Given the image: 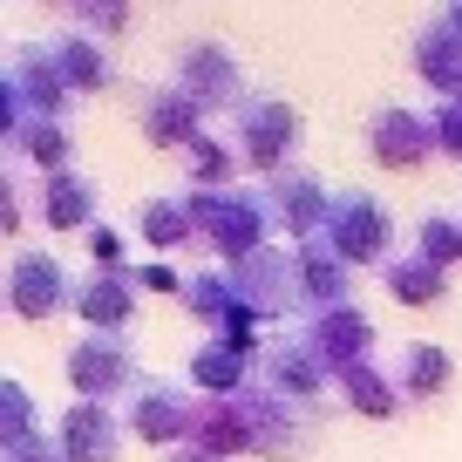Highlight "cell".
<instances>
[{"mask_svg":"<svg viewBox=\"0 0 462 462\" xmlns=\"http://www.w3.org/2000/svg\"><path fill=\"white\" fill-rule=\"evenodd\" d=\"M306 340H313V354L327 361V374H346V367L367 361L374 333H367V319L354 313V306H333V313H319V327L306 333Z\"/></svg>","mask_w":462,"mask_h":462,"instance_id":"14","label":"cell"},{"mask_svg":"<svg viewBox=\"0 0 462 462\" xmlns=\"http://www.w3.org/2000/svg\"><path fill=\"white\" fill-rule=\"evenodd\" d=\"M75 21L96 28V34H123V28H130V7H75Z\"/></svg>","mask_w":462,"mask_h":462,"instance_id":"30","label":"cell"},{"mask_svg":"<svg viewBox=\"0 0 462 462\" xmlns=\"http://www.w3.org/2000/svg\"><path fill=\"white\" fill-rule=\"evenodd\" d=\"M265 394H279V402H313L319 388H327V361L313 354V340H273L265 346Z\"/></svg>","mask_w":462,"mask_h":462,"instance_id":"11","label":"cell"},{"mask_svg":"<svg viewBox=\"0 0 462 462\" xmlns=\"http://www.w3.org/2000/svg\"><path fill=\"white\" fill-rule=\"evenodd\" d=\"M265 211H273L286 231H300L306 245H313L319 231H327L333 198H327V184H319L313 171H279V177H273V190H265Z\"/></svg>","mask_w":462,"mask_h":462,"instance_id":"9","label":"cell"},{"mask_svg":"<svg viewBox=\"0 0 462 462\" xmlns=\"http://www.w3.org/2000/svg\"><path fill=\"white\" fill-rule=\"evenodd\" d=\"M367 150H374L388 171H415L435 150V123L415 116V109H402V102H381V109L367 116Z\"/></svg>","mask_w":462,"mask_h":462,"instance_id":"7","label":"cell"},{"mask_svg":"<svg viewBox=\"0 0 462 462\" xmlns=\"http://www.w3.org/2000/svg\"><path fill=\"white\" fill-rule=\"evenodd\" d=\"M143 136H150L157 150H190V143L204 136V109H198L177 82H171V88H150V96H143Z\"/></svg>","mask_w":462,"mask_h":462,"instance_id":"13","label":"cell"},{"mask_svg":"<svg viewBox=\"0 0 462 462\" xmlns=\"http://www.w3.org/2000/svg\"><path fill=\"white\" fill-rule=\"evenodd\" d=\"M21 442H34V402H28L7 374H0V448L14 456Z\"/></svg>","mask_w":462,"mask_h":462,"instance_id":"26","label":"cell"},{"mask_svg":"<svg viewBox=\"0 0 462 462\" xmlns=\"http://www.w3.org/2000/svg\"><path fill=\"white\" fill-rule=\"evenodd\" d=\"M171 462H217V456H204V448H171Z\"/></svg>","mask_w":462,"mask_h":462,"instance_id":"34","label":"cell"},{"mask_svg":"<svg viewBox=\"0 0 462 462\" xmlns=\"http://www.w3.org/2000/svg\"><path fill=\"white\" fill-rule=\"evenodd\" d=\"M130 429L143 435V442L157 448H190V435H198V402H190L184 388H171V381H136L130 394Z\"/></svg>","mask_w":462,"mask_h":462,"instance_id":"5","label":"cell"},{"mask_svg":"<svg viewBox=\"0 0 462 462\" xmlns=\"http://www.w3.org/2000/svg\"><path fill=\"white\" fill-rule=\"evenodd\" d=\"M7 462H61V448L48 442V435H34V442H21L14 456H7Z\"/></svg>","mask_w":462,"mask_h":462,"instance_id":"33","label":"cell"},{"mask_svg":"<svg viewBox=\"0 0 462 462\" xmlns=\"http://www.w3.org/2000/svg\"><path fill=\"white\" fill-rule=\"evenodd\" d=\"M190 204V225H198V238L211 252H225V259H252V252H265V198L259 190H217V198H184Z\"/></svg>","mask_w":462,"mask_h":462,"instance_id":"1","label":"cell"},{"mask_svg":"<svg viewBox=\"0 0 462 462\" xmlns=\"http://www.w3.org/2000/svg\"><path fill=\"white\" fill-rule=\"evenodd\" d=\"M21 225H28V198H21L14 171H0V238H14Z\"/></svg>","mask_w":462,"mask_h":462,"instance_id":"28","label":"cell"},{"mask_svg":"<svg viewBox=\"0 0 462 462\" xmlns=\"http://www.w3.org/2000/svg\"><path fill=\"white\" fill-rule=\"evenodd\" d=\"M88 217H96V184H88L82 171H55V177H42V225H55V231H82Z\"/></svg>","mask_w":462,"mask_h":462,"instance_id":"16","label":"cell"},{"mask_svg":"<svg viewBox=\"0 0 462 462\" xmlns=\"http://www.w3.org/2000/svg\"><path fill=\"white\" fill-rule=\"evenodd\" d=\"M88 259H102V273H123V231H109V225H88Z\"/></svg>","mask_w":462,"mask_h":462,"instance_id":"29","label":"cell"},{"mask_svg":"<svg viewBox=\"0 0 462 462\" xmlns=\"http://www.w3.org/2000/svg\"><path fill=\"white\" fill-rule=\"evenodd\" d=\"M48 61H55V75H61V88H69V96L109 88V55H102V42H88V34L55 42V48H48Z\"/></svg>","mask_w":462,"mask_h":462,"instance_id":"17","label":"cell"},{"mask_svg":"<svg viewBox=\"0 0 462 462\" xmlns=\"http://www.w3.org/2000/svg\"><path fill=\"white\" fill-rule=\"evenodd\" d=\"M319 245L333 252L340 265H367L388 252V211H381L367 190H340L327 211V231H319Z\"/></svg>","mask_w":462,"mask_h":462,"instance_id":"4","label":"cell"},{"mask_svg":"<svg viewBox=\"0 0 462 462\" xmlns=\"http://www.w3.org/2000/svg\"><path fill=\"white\" fill-rule=\"evenodd\" d=\"M231 136H238V157L259 163V171H292V143H300V116L292 102H273V96H252L231 109Z\"/></svg>","mask_w":462,"mask_h":462,"instance_id":"2","label":"cell"},{"mask_svg":"<svg viewBox=\"0 0 462 462\" xmlns=\"http://www.w3.org/2000/svg\"><path fill=\"white\" fill-rule=\"evenodd\" d=\"M14 143L28 150L34 163H42V177H55V171H75V143H69V130H61L55 116H28Z\"/></svg>","mask_w":462,"mask_h":462,"instance_id":"21","label":"cell"},{"mask_svg":"<svg viewBox=\"0 0 462 462\" xmlns=\"http://www.w3.org/2000/svg\"><path fill=\"white\" fill-rule=\"evenodd\" d=\"M69 300H75V286H69V273H61L48 252H21V259L7 265V279H0V306H14L21 319H48Z\"/></svg>","mask_w":462,"mask_h":462,"instance_id":"6","label":"cell"},{"mask_svg":"<svg viewBox=\"0 0 462 462\" xmlns=\"http://www.w3.org/2000/svg\"><path fill=\"white\" fill-rule=\"evenodd\" d=\"M136 231H143L157 252L184 245V238H198V225H190V204L184 198H150L143 211H136Z\"/></svg>","mask_w":462,"mask_h":462,"instance_id":"23","label":"cell"},{"mask_svg":"<svg viewBox=\"0 0 462 462\" xmlns=\"http://www.w3.org/2000/svg\"><path fill=\"white\" fill-rule=\"evenodd\" d=\"M292 286H300V300H313L319 313H333V306H346V265L313 238V245L292 252Z\"/></svg>","mask_w":462,"mask_h":462,"instance_id":"15","label":"cell"},{"mask_svg":"<svg viewBox=\"0 0 462 462\" xmlns=\"http://www.w3.org/2000/svg\"><path fill=\"white\" fill-rule=\"evenodd\" d=\"M415 252L429 265H442V273H448V265H462V217L456 211H429L415 225Z\"/></svg>","mask_w":462,"mask_h":462,"instance_id":"24","label":"cell"},{"mask_svg":"<svg viewBox=\"0 0 462 462\" xmlns=\"http://www.w3.org/2000/svg\"><path fill=\"white\" fill-rule=\"evenodd\" d=\"M177 88H184L198 109H225V102H238L245 75H238V61H231L217 42H190L184 55H177Z\"/></svg>","mask_w":462,"mask_h":462,"instance_id":"8","label":"cell"},{"mask_svg":"<svg viewBox=\"0 0 462 462\" xmlns=\"http://www.w3.org/2000/svg\"><path fill=\"white\" fill-rule=\"evenodd\" d=\"M55 448H61V462H116V448H123V421H116L102 402H75L69 415H61Z\"/></svg>","mask_w":462,"mask_h":462,"instance_id":"10","label":"cell"},{"mask_svg":"<svg viewBox=\"0 0 462 462\" xmlns=\"http://www.w3.org/2000/svg\"><path fill=\"white\" fill-rule=\"evenodd\" d=\"M340 402L361 408V415H394V408H402V388H388V381L361 361V367H346V374H340Z\"/></svg>","mask_w":462,"mask_h":462,"instance_id":"25","label":"cell"},{"mask_svg":"<svg viewBox=\"0 0 462 462\" xmlns=\"http://www.w3.org/2000/svg\"><path fill=\"white\" fill-rule=\"evenodd\" d=\"M21 123H28V102H21L14 75L0 69V143H14V136H21Z\"/></svg>","mask_w":462,"mask_h":462,"instance_id":"27","label":"cell"},{"mask_svg":"<svg viewBox=\"0 0 462 462\" xmlns=\"http://www.w3.org/2000/svg\"><path fill=\"white\" fill-rule=\"evenodd\" d=\"M435 143H442V150H456V157H462V102L435 109Z\"/></svg>","mask_w":462,"mask_h":462,"instance_id":"31","label":"cell"},{"mask_svg":"<svg viewBox=\"0 0 462 462\" xmlns=\"http://www.w3.org/2000/svg\"><path fill=\"white\" fill-rule=\"evenodd\" d=\"M448 374H456V361H448L442 346H402V367H394V381H402V402H435V394L448 388Z\"/></svg>","mask_w":462,"mask_h":462,"instance_id":"19","label":"cell"},{"mask_svg":"<svg viewBox=\"0 0 462 462\" xmlns=\"http://www.w3.org/2000/svg\"><path fill=\"white\" fill-rule=\"evenodd\" d=\"M184 157H190V184H198V198L238 190V184H231V177H238V150H231V143H217V136H198Z\"/></svg>","mask_w":462,"mask_h":462,"instance_id":"22","label":"cell"},{"mask_svg":"<svg viewBox=\"0 0 462 462\" xmlns=\"http://www.w3.org/2000/svg\"><path fill=\"white\" fill-rule=\"evenodd\" d=\"M136 286H150V292H184V279H177L171 265H143V273H136Z\"/></svg>","mask_w":462,"mask_h":462,"instance_id":"32","label":"cell"},{"mask_svg":"<svg viewBox=\"0 0 462 462\" xmlns=\"http://www.w3.org/2000/svg\"><path fill=\"white\" fill-rule=\"evenodd\" d=\"M388 292H394L402 306H435V300L448 292V273H442V265H429L421 252H408V259L388 265Z\"/></svg>","mask_w":462,"mask_h":462,"instance_id":"20","label":"cell"},{"mask_svg":"<svg viewBox=\"0 0 462 462\" xmlns=\"http://www.w3.org/2000/svg\"><path fill=\"white\" fill-rule=\"evenodd\" d=\"M69 381L82 402H102L109 408V394H136V354H130V333H82V340L69 346Z\"/></svg>","mask_w":462,"mask_h":462,"instance_id":"3","label":"cell"},{"mask_svg":"<svg viewBox=\"0 0 462 462\" xmlns=\"http://www.w3.org/2000/svg\"><path fill=\"white\" fill-rule=\"evenodd\" d=\"M69 306L88 319V333H130V319H136V279H123V273H88L82 286H75Z\"/></svg>","mask_w":462,"mask_h":462,"instance_id":"12","label":"cell"},{"mask_svg":"<svg viewBox=\"0 0 462 462\" xmlns=\"http://www.w3.org/2000/svg\"><path fill=\"white\" fill-rule=\"evenodd\" d=\"M190 381H198L211 402H238V394H245V354L225 346V340H204L198 361H190Z\"/></svg>","mask_w":462,"mask_h":462,"instance_id":"18","label":"cell"}]
</instances>
